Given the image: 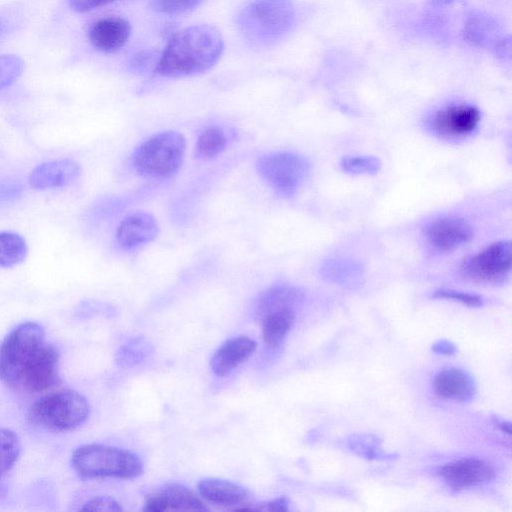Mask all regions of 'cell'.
I'll list each match as a JSON object with an SVG mask.
<instances>
[{
	"mask_svg": "<svg viewBox=\"0 0 512 512\" xmlns=\"http://www.w3.org/2000/svg\"><path fill=\"white\" fill-rule=\"evenodd\" d=\"M288 511L289 510V500L286 497H279L269 501H264L256 504L255 506L245 507L241 511Z\"/></svg>",
	"mask_w": 512,
	"mask_h": 512,
	"instance_id": "1f68e13d",
	"label": "cell"
},
{
	"mask_svg": "<svg viewBox=\"0 0 512 512\" xmlns=\"http://www.w3.org/2000/svg\"><path fill=\"white\" fill-rule=\"evenodd\" d=\"M257 349V342L247 336L226 340L212 355L210 367L220 377L229 375Z\"/></svg>",
	"mask_w": 512,
	"mask_h": 512,
	"instance_id": "e0dca14e",
	"label": "cell"
},
{
	"mask_svg": "<svg viewBox=\"0 0 512 512\" xmlns=\"http://www.w3.org/2000/svg\"><path fill=\"white\" fill-rule=\"evenodd\" d=\"M432 387L437 396L454 401L469 400L475 393L470 375L458 368L439 371L433 378Z\"/></svg>",
	"mask_w": 512,
	"mask_h": 512,
	"instance_id": "ac0fdd59",
	"label": "cell"
},
{
	"mask_svg": "<svg viewBox=\"0 0 512 512\" xmlns=\"http://www.w3.org/2000/svg\"><path fill=\"white\" fill-rule=\"evenodd\" d=\"M432 297L457 301L469 307H480L484 303L483 298L477 294L445 288L435 290Z\"/></svg>",
	"mask_w": 512,
	"mask_h": 512,
	"instance_id": "f546056e",
	"label": "cell"
},
{
	"mask_svg": "<svg viewBox=\"0 0 512 512\" xmlns=\"http://www.w3.org/2000/svg\"><path fill=\"white\" fill-rule=\"evenodd\" d=\"M59 350L45 339L44 328L21 323L0 343V381L15 390L43 394L60 382Z\"/></svg>",
	"mask_w": 512,
	"mask_h": 512,
	"instance_id": "6da1fadb",
	"label": "cell"
},
{
	"mask_svg": "<svg viewBox=\"0 0 512 512\" xmlns=\"http://www.w3.org/2000/svg\"><path fill=\"white\" fill-rule=\"evenodd\" d=\"M257 169L266 182L280 195H294L310 172V164L303 156L288 151L261 156Z\"/></svg>",
	"mask_w": 512,
	"mask_h": 512,
	"instance_id": "52a82bcc",
	"label": "cell"
},
{
	"mask_svg": "<svg viewBox=\"0 0 512 512\" xmlns=\"http://www.w3.org/2000/svg\"><path fill=\"white\" fill-rule=\"evenodd\" d=\"M186 149L184 136L177 131H163L146 139L133 154V166L143 177L165 179L181 167Z\"/></svg>",
	"mask_w": 512,
	"mask_h": 512,
	"instance_id": "5b68a950",
	"label": "cell"
},
{
	"mask_svg": "<svg viewBox=\"0 0 512 512\" xmlns=\"http://www.w3.org/2000/svg\"><path fill=\"white\" fill-rule=\"evenodd\" d=\"M302 299L301 291L290 285H276L260 294L256 301L255 313L258 318L262 315L286 307L295 308Z\"/></svg>",
	"mask_w": 512,
	"mask_h": 512,
	"instance_id": "ffe728a7",
	"label": "cell"
},
{
	"mask_svg": "<svg viewBox=\"0 0 512 512\" xmlns=\"http://www.w3.org/2000/svg\"><path fill=\"white\" fill-rule=\"evenodd\" d=\"M363 271L361 263L350 258H331L321 267V273L325 278L343 285L359 283Z\"/></svg>",
	"mask_w": 512,
	"mask_h": 512,
	"instance_id": "44dd1931",
	"label": "cell"
},
{
	"mask_svg": "<svg viewBox=\"0 0 512 512\" xmlns=\"http://www.w3.org/2000/svg\"><path fill=\"white\" fill-rule=\"evenodd\" d=\"M259 319L264 344L271 349H275L282 344L294 324L295 308L286 307L273 310L262 315Z\"/></svg>",
	"mask_w": 512,
	"mask_h": 512,
	"instance_id": "d6986e66",
	"label": "cell"
},
{
	"mask_svg": "<svg viewBox=\"0 0 512 512\" xmlns=\"http://www.w3.org/2000/svg\"><path fill=\"white\" fill-rule=\"evenodd\" d=\"M464 33L471 44L485 47L495 42L496 25L486 16H473L466 23Z\"/></svg>",
	"mask_w": 512,
	"mask_h": 512,
	"instance_id": "cb8c5ba5",
	"label": "cell"
},
{
	"mask_svg": "<svg viewBox=\"0 0 512 512\" xmlns=\"http://www.w3.org/2000/svg\"><path fill=\"white\" fill-rule=\"evenodd\" d=\"M71 465L82 478L131 479L143 473L142 460L135 453L103 444H85L74 450Z\"/></svg>",
	"mask_w": 512,
	"mask_h": 512,
	"instance_id": "3957f363",
	"label": "cell"
},
{
	"mask_svg": "<svg viewBox=\"0 0 512 512\" xmlns=\"http://www.w3.org/2000/svg\"><path fill=\"white\" fill-rule=\"evenodd\" d=\"M118 0H68L70 8L76 12H88Z\"/></svg>",
	"mask_w": 512,
	"mask_h": 512,
	"instance_id": "d6a6232c",
	"label": "cell"
},
{
	"mask_svg": "<svg viewBox=\"0 0 512 512\" xmlns=\"http://www.w3.org/2000/svg\"><path fill=\"white\" fill-rule=\"evenodd\" d=\"M197 489L205 500L218 506L241 510L250 505L249 491L229 480L204 478L198 482Z\"/></svg>",
	"mask_w": 512,
	"mask_h": 512,
	"instance_id": "2e32d148",
	"label": "cell"
},
{
	"mask_svg": "<svg viewBox=\"0 0 512 512\" xmlns=\"http://www.w3.org/2000/svg\"><path fill=\"white\" fill-rule=\"evenodd\" d=\"M28 253L25 239L14 232H0V267L9 268L22 263Z\"/></svg>",
	"mask_w": 512,
	"mask_h": 512,
	"instance_id": "7402d4cb",
	"label": "cell"
},
{
	"mask_svg": "<svg viewBox=\"0 0 512 512\" xmlns=\"http://www.w3.org/2000/svg\"><path fill=\"white\" fill-rule=\"evenodd\" d=\"M227 138L219 127H209L198 137L195 146V155L202 160L212 159L225 149Z\"/></svg>",
	"mask_w": 512,
	"mask_h": 512,
	"instance_id": "603a6c76",
	"label": "cell"
},
{
	"mask_svg": "<svg viewBox=\"0 0 512 512\" xmlns=\"http://www.w3.org/2000/svg\"><path fill=\"white\" fill-rule=\"evenodd\" d=\"M159 233V225L155 217L144 211L127 215L116 229L118 245L131 250L153 241Z\"/></svg>",
	"mask_w": 512,
	"mask_h": 512,
	"instance_id": "4fadbf2b",
	"label": "cell"
},
{
	"mask_svg": "<svg viewBox=\"0 0 512 512\" xmlns=\"http://www.w3.org/2000/svg\"><path fill=\"white\" fill-rule=\"evenodd\" d=\"M21 451L17 433L9 428L0 427V480L16 463Z\"/></svg>",
	"mask_w": 512,
	"mask_h": 512,
	"instance_id": "d4e9b609",
	"label": "cell"
},
{
	"mask_svg": "<svg viewBox=\"0 0 512 512\" xmlns=\"http://www.w3.org/2000/svg\"><path fill=\"white\" fill-rule=\"evenodd\" d=\"M459 272L464 279L477 284L506 282L511 272V243L498 241L465 258Z\"/></svg>",
	"mask_w": 512,
	"mask_h": 512,
	"instance_id": "ba28073f",
	"label": "cell"
},
{
	"mask_svg": "<svg viewBox=\"0 0 512 512\" xmlns=\"http://www.w3.org/2000/svg\"><path fill=\"white\" fill-rule=\"evenodd\" d=\"M89 413V403L81 393L60 389L38 398L29 408L28 419L38 428L63 433L81 426Z\"/></svg>",
	"mask_w": 512,
	"mask_h": 512,
	"instance_id": "277c9868",
	"label": "cell"
},
{
	"mask_svg": "<svg viewBox=\"0 0 512 512\" xmlns=\"http://www.w3.org/2000/svg\"><path fill=\"white\" fill-rule=\"evenodd\" d=\"M294 16L290 0H253L241 12L239 25L249 40L268 44L291 28Z\"/></svg>",
	"mask_w": 512,
	"mask_h": 512,
	"instance_id": "8992f818",
	"label": "cell"
},
{
	"mask_svg": "<svg viewBox=\"0 0 512 512\" xmlns=\"http://www.w3.org/2000/svg\"><path fill=\"white\" fill-rule=\"evenodd\" d=\"M341 169L352 175H374L381 168V162L374 156L354 155L342 158Z\"/></svg>",
	"mask_w": 512,
	"mask_h": 512,
	"instance_id": "484cf974",
	"label": "cell"
},
{
	"mask_svg": "<svg viewBox=\"0 0 512 512\" xmlns=\"http://www.w3.org/2000/svg\"><path fill=\"white\" fill-rule=\"evenodd\" d=\"M438 474L452 489L463 490L491 482L495 477V469L486 460L466 457L441 466Z\"/></svg>",
	"mask_w": 512,
	"mask_h": 512,
	"instance_id": "9c48e42d",
	"label": "cell"
},
{
	"mask_svg": "<svg viewBox=\"0 0 512 512\" xmlns=\"http://www.w3.org/2000/svg\"><path fill=\"white\" fill-rule=\"evenodd\" d=\"M428 245L438 252H451L473 237L471 225L463 218L445 216L434 219L425 227Z\"/></svg>",
	"mask_w": 512,
	"mask_h": 512,
	"instance_id": "30bf717a",
	"label": "cell"
},
{
	"mask_svg": "<svg viewBox=\"0 0 512 512\" xmlns=\"http://www.w3.org/2000/svg\"><path fill=\"white\" fill-rule=\"evenodd\" d=\"M204 0H153L154 8L163 14L184 15L197 8Z\"/></svg>",
	"mask_w": 512,
	"mask_h": 512,
	"instance_id": "f1b7e54d",
	"label": "cell"
},
{
	"mask_svg": "<svg viewBox=\"0 0 512 512\" xmlns=\"http://www.w3.org/2000/svg\"><path fill=\"white\" fill-rule=\"evenodd\" d=\"M480 118L477 107L457 104L438 110L433 115L430 125L432 130L441 137L459 138L473 132Z\"/></svg>",
	"mask_w": 512,
	"mask_h": 512,
	"instance_id": "8fae6325",
	"label": "cell"
},
{
	"mask_svg": "<svg viewBox=\"0 0 512 512\" xmlns=\"http://www.w3.org/2000/svg\"><path fill=\"white\" fill-rule=\"evenodd\" d=\"M131 34L130 23L116 16L96 20L88 30V39L98 51L112 53L120 50Z\"/></svg>",
	"mask_w": 512,
	"mask_h": 512,
	"instance_id": "5bb4252c",
	"label": "cell"
},
{
	"mask_svg": "<svg viewBox=\"0 0 512 512\" xmlns=\"http://www.w3.org/2000/svg\"><path fill=\"white\" fill-rule=\"evenodd\" d=\"M432 351L442 355H452L457 351L456 346L447 340H439L432 345Z\"/></svg>",
	"mask_w": 512,
	"mask_h": 512,
	"instance_id": "836d02e7",
	"label": "cell"
},
{
	"mask_svg": "<svg viewBox=\"0 0 512 512\" xmlns=\"http://www.w3.org/2000/svg\"><path fill=\"white\" fill-rule=\"evenodd\" d=\"M144 510L163 511H208L209 508L192 490L181 484H168L146 497Z\"/></svg>",
	"mask_w": 512,
	"mask_h": 512,
	"instance_id": "7c38bea8",
	"label": "cell"
},
{
	"mask_svg": "<svg viewBox=\"0 0 512 512\" xmlns=\"http://www.w3.org/2000/svg\"><path fill=\"white\" fill-rule=\"evenodd\" d=\"M5 30H6L5 22L3 21L2 18H0V38L4 34Z\"/></svg>",
	"mask_w": 512,
	"mask_h": 512,
	"instance_id": "d590c367",
	"label": "cell"
},
{
	"mask_svg": "<svg viewBox=\"0 0 512 512\" xmlns=\"http://www.w3.org/2000/svg\"><path fill=\"white\" fill-rule=\"evenodd\" d=\"M224 40L220 31L209 24L186 27L164 48L154 72L168 78H182L204 73L221 58Z\"/></svg>",
	"mask_w": 512,
	"mask_h": 512,
	"instance_id": "7a4b0ae2",
	"label": "cell"
},
{
	"mask_svg": "<svg viewBox=\"0 0 512 512\" xmlns=\"http://www.w3.org/2000/svg\"><path fill=\"white\" fill-rule=\"evenodd\" d=\"M150 352V344L145 339L137 337L120 349L117 361L122 366L131 367L143 361Z\"/></svg>",
	"mask_w": 512,
	"mask_h": 512,
	"instance_id": "4316f807",
	"label": "cell"
},
{
	"mask_svg": "<svg viewBox=\"0 0 512 512\" xmlns=\"http://www.w3.org/2000/svg\"><path fill=\"white\" fill-rule=\"evenodd\" d=\"M80 510L84 511H122L117 500L109 496H96L85 502Z\"/></svg>",
	"mask_w": 512,
	"mask_h": 512,
	"instance_id": "4dcf8cb0",
	"label": "cell"
},
{
	"mask_svg": "<svg viewBox=\"0 0 512 512\" xmlns=\"http://www.w3.org/2000/svg\"><path fill=\"white\" fill-rule=\"evenodd\" d=\"M452 1H454V0H433V3L441 5V4H448V3L452 2Z\"/></svg>",
	"mask_w": 512,
	"mask_h": 512,
	"instance_id": "8d00e7d4",
	"label": "cell"
},
{
	"mask_svg": "<svg viewBox=\"0 0 512 512\" xmlns=\"http://www.w3.org/2000/svg\"><path fill=\"white\" fill-rule=\"evenodd\" d=\"M24 63L16 55L0 56V90L10 86L22 74Z\"/></svg>",
	"mask_w": 512,
	"mask_h": 512,
	"instance_id": "83f0119b",
	"label": "cell"
},
{
	"mask_svg": "<svg viewBox=\"0 0 512 512\" xmlns=\"http://www.w3.org/2000/svg\"><path fill=\"white\" fill-rule=\"evenodd\" d=\"M493 421L495 423V425L503 432V433H506V434H510L511 432V428H510V423L504 419H501V418H498L496 416H494L493 418Z\"/></svg>",
	"mask_w": 512,
	"mask_h": 512,
	"instance_id": "e575fe53",
	"label": "cell"
},
{
	"mask_svg": "<svg viewBox=\"0 0 512 512\" xmlns=\"http://www.w3.org/2000/svg\"><path fill=\"white\" fill-rule=\"evenodd\" d=\"M80 174L81 167L74 160H54L35 167L30 173L29 184L37 190L65 187L73 183Z\"/></svg>",
	"mask_w": 512,
	"mask_h": 512,
	"instance_id": "9a60e30c",
	"label": "cell"
}]
</instances>
